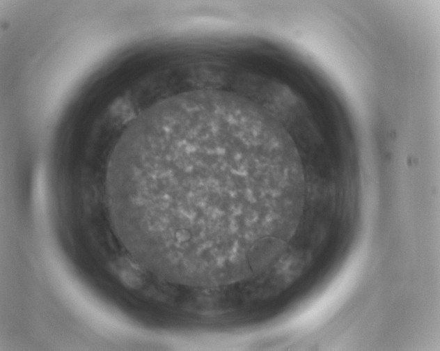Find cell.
Wrapping results in <instances>:
<instances>
[{
    "mask_svg": "<svg viewBox=\"0 0 440 351\" xmlns=\"http://www.w3.org/2000/svg\"><path fill=\"white\" fill-rule=\"evenodd\" d=\"M291 137L239 94L199 89L163 100L127 127L109 159L116 231L164 278L246 255L293 175Z\"/></svg>",
    "mask_w": 440,
    "mask_h": 351,
    "instance_id": "obj_1",
    "label": "cell"
}]
</instances>
